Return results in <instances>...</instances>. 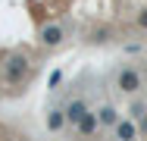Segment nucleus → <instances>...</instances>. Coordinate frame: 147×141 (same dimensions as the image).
Instances as JSON below:
<instances>
[{"label": "nucleus", "instance_id": "1", "mask_svg": "<svg viewBox=\"0 0 147 141\" xmlns=\"http://www.w3.org/2000/svg\"><path fill=\"white\" fill-rule=\"evenodd\" d=\"M0 75H3V82L13 85V88H19V85H25L34 75V63H31V56H25L22 50H13V54L3 56V69H0Z\"/></svg>", "mask_w": 147, "mask_h": 141}, {"label": "nucleus", "instance_id": "2", "mask_svg": "<svg viewBox=\"0 0 147 141\" xmlns=\"http://www.w3.org/2000/svg\"><path fill=\"white\" fill-rule=\"evenodd\" d=\"M141 88H144V79H141V72L135 66H122L116 72V91H122L125 97L128 94H138Z\"/></svg>", "mask_w": 147, "mask_h": 141}, {"label": "nucleus", "instance_id": "3", "mask_svg": "<svg viewBox=\"0 0 147 141\" xmlns=\"http://www.w3.org/2000/svg\"><path fill=\"white\" fill-rule=\"evenodd\" d=\"M38 41H41V47H59L66 41V28L59 25V22H47V25H41V31H38Z\"/></svg>", "mask_w": 147, "mask_h": 141}, {"label": "nucleus", "instance_id": "4", "mask_svg": "<svg viewBox=\"0 0 147 141\" xmlns=\"http://www.w3.org/2000/svg\"><path fill=\"white\" fill-rule=\"evenodd\" d=\"M63 113H66V125H78V122L91 113V107H88L85 97H75V100H69V104L63 107Z\"/></svg>", "mask_w": 147, "mask_h": 141}, {"label": "nucleus", "instance_id": "5", "mask_svg": "<svg viewBox=\"0 0 147 141\" xmlns=\"http://www.w3.org/2000/svg\"><path fill=\"white\" fill-rule=\"evenodd\" d=\"M97 113V122L103 125V129H116V122H119V110L113 107V104H103L100 110H94Z\"/></svg>", "mask_w": 147, "mask_h": 141}, {"label": "nucleus", "instance_id": "6", "mask_svg": "<svg viewBox=\"0 0 147 141\" xmlns=\"http://www.w3.org/2000/svg\"><path fill=\"white\" fill-rule=\"evenodd\" d=\"M113 132H116V141H135L138 138V125H135L131 119H119Z\"/></svg>", "mask_w": 147, "mask_h": 141}, {"label": "nucleus", "instance_id": "7", "mask_svg": "<svg viewBox=\"0 0 147 141\" xmlns=\"http://www.w3.org/2000/svg\"><path fill=\"white\" fill-rule=\"evenodd\" d=\"M75 129H78V135H82V138H94V132L100 129V122H97V113H88V116H85V119H82Z\"/></svg>", "mask_w": 147, "mask_h": 141}, {"label": "nucleus", "instance_id": "8", "mask_svg": "<svg viewBox=\"0 0 147 141\" xmlns=\"http://www.w3.org/2000/svg\"><path fill=\"white\" fill-rule=\"evenodd\" d=\"M47 129L50 132H63L66 129V113H63V107H53V110L47 113Z\"/></svg>", "mask_w": 147, "mask_h": 141}, {"label": "nucleus", "instance_id": "9", "mask_svg": "<svg viewBox=\"0 0 147 141\" xmlns=\"http://www.w3.org/2000/svg\"><path fill=\"white\" fill-rule=\"evenodd\" d=\"M88 41H91V44H110V41H113V28H110V25H97L94 31H91Z\"/></svg>", "mask_w": 147, "mask_h": 141}, {"label": "nucleus", "instance_id": "10", "mask_svg": "<svg viewBox=\"0 0 147 141\" xmlns=\"http://www.w3.org/2000/svg\"><path fill=\"white\" fill-rule=\"evenodd\" d=\"M128 113H131V122H135V119L141 122V119H144V113H147V107L138 100V104H131V110H128Z\"/></svg>", "mask_w": 147, "mask_h": 141}, {"label": "nucleus", "instance_id": "11", "mask_svg": "<svg viewBox=\"0 0 147 141\" xmlns=\"http://www.w3.org/2000/svg\"><path fill=\"white\" fill-rule=\"evenodd\" d=\"M59 82H63V69H53V72L47 75V85H50V88H57Z\"/></svg>", "mask_w": 147, "mask_h": 141}, {"label": "nucleus", "instance_id": "12", "mask_svg": "<svg viewBox=\"0 0 147 141\" xmlns=\"http://www.w3.org/2000/svg\"><path fill=\"white\" fill-rule=\"evenodd\" d=\"M135 22H138V28H147V6L138 13V19H135Z\"/></svg>", "mask_w": 147, "mask_h": 141}, {"label": "nucleus", "instance_id": "13", "mask_svg": "<svg viewBox=\"0 0 147 141\" xmlns=\"http://www.w3.org/2000/svg\"><path fill=\"white\" fill-rule=\"evenodd\" d=\"M138 132H141V135L147 138V113H144V119H141V125H138Z\"/></svg>", "mask_w": 147, "mask_h": 141}, {"label": "nucleus", "instance_id": "14", "mask_svg": "<svg viewBox=\"0 0 147 141\" xmlns=\"http://www.w3.org/2000/svg\"><path fill=\"white\" fill-rule=\"evenodd\" d=\"M0 138H3V129H0Z\"/></svg>", "mask_w": 147, "mask_h": 141}]
</instances>
